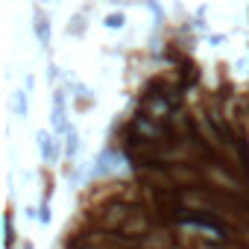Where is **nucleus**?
<instances>
[{
  "label": "nucleus",
  "instance_id": "obj_12",
  "mask_svg": "<svg viewBox=\"0 0 249 249\" xmlns=\"http://www.w3.org/2000/svg\"><path fill=\"white\" fill-rule=\"evenodd\" d=\"M141 3L153 12V18H156V21H161V18H164V9L159 6V0H141Z\"/></svg>",
  "mask_w": 249,
  "mask_h": 249
},
{
  "label": "nucleus",
  "instance_id": "obj_16",
  "mask_svg": "<svg viewBox=\"0 0 249 249\" xmlns=\"http://www.w3.org/2000/svg\"><path fill=\"white\" fill-rule=\"evenodd\" d=\"M21 249H36V246H33V240H24V243H21Z\"/></svg>",
  "mask_w": 249,
  "mask_h": 249
},
{
  "label": "nucleus",
  "instance_id": "obj_6",
  "mask_svg": "<svg viewBox=\"0 0 249 249\" xmlns=\"http://www.w3.org/2000/svg\"><path fill=\"white\" fill-rule=\"evenodd\" d=\"M65 156H68V161H76V156H79V147H82V141H79V132H76V126L71 123V129H68V135H65Z\"/></svg>",
  "mask_w": 249,
  "mask_h": 249
},
{
  "label": "nucleus",
  "instance_id": "obj_3",
  "mask_svg": "<svg viewBox=\"0 0 249 249\" xmlns=\"http://www.w3.org/2000/svg\"><path fill=\"white\" fill-rule=\"evenodd\" d=\"M50 123L56 135H68L71 120H68V103H65V88H53V111H50Z\"/></svg>",
  "mask_w": 249,
  "mask_h": 249
},
{
  "label": "nucleus",
  "instance_id": "obj_1",
  "mask_svg": "<svg viewBox=\"0 0 249 249\" xmlns=\"http://www.w3.org/2000/svg\"><path fill=\"white\" fill-rule=\"evenodd\" d=\"M135 208H138V199H129V196H108V199H103L97 208H91L88 220H91V226H94L97 231H106V234H108V231L123 229V223L135 214Z\"/></svg>",
  "mask_w": 249,
  "mask_h": 249
},
{
  "label": "nucleus",
  "instance_id": "obj_14",
  "mask_svg": "<svg viewBox=\"0 0 249 249\" xmlns=\"http://www.w3.org/2000/svg\"><path fill=\"white\" fill-rule=\"evenodd\" d=\"M47 79H50V82H59V68H56L53 62L47 65Z\"/></svg>",
  "mask_w": 249,
  "mask_h": 249
},
{
  "label": "nucleus",
  "instance_id": "obj_10",
  "mask_svg": "<svg viewBox=\"0 0 249 249\" xmlns=\"http://www.w3.org/2000/svg\"><path fill=\"white\" fill-rule=\"evenodd\" d=\"M103 27L106 30H123V27H126V15H123V12H108L103 18Z\"/></svg>",
  "mask_w": 249,
  "mask_h": 249
},
{
  "label": "nucleus",
  "instance_id": "obj_7",
  "mask_svg": "<svg viewBox=\"0 0 249 249\" xmlns=\"http://www.w3.org/2000/svg\"><path fill=\"white\" fill-rule=\"evenodd\" d=\"M12 114L18 120H27V114H30V91H15L12 94Z\"/></svg>",
  "mask_w": 249,
  "mask_h": 249
},
{
  "label": "nucleus",
  "instance_id": "obj_11",
  "mask_svg": "<svg viewBox=\"0 0 249 249\" xmlns=\"http://www.w3.org/2000/svg\"><path fill=\"white\" fill-rule=\"evenodd\" d=\"M38 220H41L44 226L53 220V208H50V199H41V205H38Z\"/></svg>",
  "mask_w": 249,
  "mask_h": 249
},
{
  "label": "nucleus",
  "instance_id": "obj_13",
  "mask_svg": "<svg viewBox=\"0 0 249 249\" xmlns=\"http://www.w3.org/2000/svg\"><path fill=\"white\" fill-rule=\"evenodd\" d=\"M237 243V240H234ZM234 243H229V246H223V243H196V246H191V249H234Z\"/></svg>",
  "mask_w": 249,
  "mask_h": 249
},
{
  "label": "nucleus",
  "instance_id": "obj_5",
  "mask_svg": "<svg viewBox=\"0 0 249 249\" xmlns=\"http://www.w3.org/2000/svg\"><path fill=\"white\" fill-rule=\"evenodd\" d=\"M36 141H38V153H41V159H44L47 164H56V161H59V156L65 153V147H59V141H56V135H53V132L38 129V132H36Z\"/></svg>",
  "mask_w": 249,
  "mask_h": 249
},
{
  "label": "nucleus",
  "instance_id": "obj_2",
  "mask_svg": "<svg viewBox=\"0 0 249 249\" xmlns=\"http://www.w3.org/2000/svg\"><path fill=\"white\" fill-rule=\"evenodd\" d=\"M129 129L135 135H141L147 144H161L164 141V123H159V120H153V117H147L141 111H135L129 117Z\"/></svg>",
  "mask_w": 249,
  "mask_h": 249
},
{
  "label": "nucleus",
  "instance_id": "obj_9",
  "mask_svg": "<svg viewBox=\"0 0 249 249\" xmlns=\"http://www.w3.org/2000/svg\"><path fill=\"white\" fill-rule=\"evenodd\" d=\"M85 33H88V27H85V12H79V15H73V18L68 21V36L82 38Z\"/></svg>",
  "mask_w": 249,
  "mask_h": 249
},
{
  "label": "nucleus",
  "instance_id": "obj_8",
  "mask_svg": "<svg viewBox=\"0 0 249 249\" xmlns=\"http://www.w3.org/2000/svg\"><path fill=\"white\" fill-rule=\"evenodd\" d=\"M15 243H18L15 214H12V211H6V214H3V246H6V249H15Z\"/></svg>",
  "mask_w": 249,
  "mask_h": 249
},
{
  "label": "nucleus",
  "instance_id": "obj_15",
  "mask_svg": "<svg viewBox=\"0 0 249 249\" xmlns=\"http://www.w3.org/2000/svg\"><path fill=\"white\" fill-rule=\"evenodd\" d=\"M223 41H226L223 33H211V36H208V44H223Z\"/></svg>",
  "mask_w": 249,
  "mask_h": 249
},
{
  "label": "nucleus",
  "instance_id": "obj_4",
  "mask_svg": "<svg viewBox=\"0 0 249 249\" xmlns=\"http://www.w3.org/2000/svg\"><path fill=\"white\" fill-rule=\"evenodd\" d=\"M33 33H36V38H38V44L50 53V41H53V24H50V15L41 9V6H36V12H33Z\"/></svg>",
  "mask_w": 249,
  "mask_h": 249
}]
</instances>
